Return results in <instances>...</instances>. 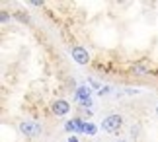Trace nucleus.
Listing matches in <instances>:
<instances>
[{"instance_id": "nucleus-1", "label": "nucleus", "mask_w": 158, "mask_h": 142, "mask_svg": "<svg viewBox=\"0 0 158 142\" xmlns=\"http://www.w3.org/2000/svg\"><path fill=\"white\" fill-rule=\"evenodd\" d=\"M121 127H123V117L121 115H107V117H104V121H102V131L109 132V134L119 132Z\"/></svg>"}, {"instance_id": "nucleus-2", "label": "nucleus", "mask_w": 158, "mask_h": 142, "mask_svg": "<svg viewBox=\"0 0 158 142\" xmlns=\"http://www.w3.org/2000/svg\"><path fill=\"white\" fill-rule=\"evenodd\" d=\"M18 128H20V132L26 138H35V136L41 134V131H43V127H41L39 123H35V121H22L20 125H18Z\"/></svg>"}, {"instance_id": "nucleus-3", "label": "nucleus", "mask_w": 158, "mask_h": 142, "mask_svg": "<svg viewBox=\"0 0 158 142\" xmlns=\"http://www.w3.org/2000/svg\"><path fill=\"white\" fill-rule=\"evenodd\" d=\"M70 57H72V60H74L76 64H80V66L90 63V53L82 45H72L70 47Z\"/></svg>"}, {"instance_id": "nucleus-4", "label": "nucleus", "mask_w": 158, "mask_h": 142, "mask_svg": "<svg viewBox=\"0 0 158 142\" xmlns=\"http://www.w3.org/2000/svg\"><path fill=\"white\" fill-rule=\"evenodd\" d=\"M86 125H88V123L84 121V119H80V117H74V119L66 121L64 131H66V132H72V134H80V132H86Z\"/></svg>"}, {"instance_id": "nucleus-5", "label": "nucleus", "mask_w": 158, "mask_h": 142, "mask_svg": "<svg viewBox=\"0 0 158 142\" xmlns=\"http://www.w3.org/2000/svg\"><path fill=\"white\" fill-rule=\"evenodd\" d=\"M51 111H53V115H57V117H64V115L70 113V103L66 99H55L53 105H51Z\"/></svg>"}, {"instance_id": "nucleus-6", "label": "nucleus", "mask_w": 158, "mask_h": 142, "mask_svg": "<svg viewBox=\"0 0 158 142\" xmlns=\"http://www.w3.org/2000/svg\"><path fill=\"white\" fill-rule=\"evenodd\" d=\"M131 72L135 74V76H139V78H144V76H148V74H150V64L147 63V60H139V63L133 64Z\"/></svg>"}, {"instance_id": "nucleus-7", "label": "nucleus", "mask_w": 158, "mask_h": 142, "mask_svg": "<svg viewBox=\"0 0 158 142\" xmlns=\"http://www.w3.org/2000/svg\"><path fill=\"white\" fill-rule=\"evenodd\" d=\"M90 94H92V90H90L88 86H80V88H76V99H78V103L86 101V99H92Z\"/></svg>"}, {"instance_id": "nucleus-8", "label": "nucleus", "mask_w": 158, "mask_h": 142, "mask_svg": "<svg viewBox=\"0 0 158 142\" xmlns=\"http://www.w3.org/2000/svg\"><path fill=\"white\" fill-rule=\"evenodd\" d=\"M131 134H133V138H139V134H141V127H139V125H133L131 127Z\"/></svg>"}, {"instance_id": "nucleus-9", "label": "nucleus", "mask_w": 158, "mask_h": 142, "mask_svg": "<svg viewBox=\"0 0 158 142\" xmlns=\"http://www.w3.org/2000/svg\"><path fill=\"white\" fill-rule=\"evenodd\" d=\"M86 132H88V134H92V136L96 134V127L92 125V123H88V125H86Z\"/></svg>"}, {"instance_id": "nucleus-10", "label": "nucleus", "mask_w": 158, "mask_h": 142, "mask_svg": "<svg viewBox=\"0 0 158 142\" xmlns=\"http://www.w3.org/2000/svg\"><path fill=\"white\" fill-rule=\"evenodd\" d=\"M106 94H109V88H107V86H106V88H102V90H100V95H106Z\"/></svg>"}, {"instance_id": "nucleus-11", "label": "nucleus", "mask_w": 158, "mask_h": 142, "mask_svg": "<svg viewBox=\"0 0 158 142\" xmlns=\"http://www.w3.org/2000/svg\"><path fill=\"white\" fill-rule=\"evenodd\" d=\"M2 23H8V14L6 12H2Z\"/></svg>"}, {"instance_id": "nucleus-12", "label": "nucleus", "mask_w": 158, "mask_h": 142, "mask_svg": "<svg viewBox=\"0 0 158 142\" xmlns=\"http://www.w3.org/2000/svg\"><path fill=\"white\" fill-rule=\"evenodd\" d=\"M69 142H80V140H78V136H76V134H72V136L69 138Z\"/></svg>"}, {"instance_id": "nucleus-13", "label": "nucleus", "mask_w": 158, "mask_h": 142, "mask_svg": "<svg viewBox=\"0 0 158 142\" xmlns=\"http://www.w3.org/2000/svg\"><path fill=\"white\" fill-rule=\"evenodd\" d=\"M117 142H127V140H117Z\"/></svg>"}, {"instance_id": "nucleus-14", "label": "nucleus", "mask_w": 158, "mask_h": 142, "mask_svg": "<svg viewBox=\"0 0 158 142\" xmlns=\"http://www.w3.org/2000/svg\"><path fill=\"white\" fill-rule=\"evenodd\" d=\"M156 115H158V105H156Z\"/></svg>"}]
</instances>
